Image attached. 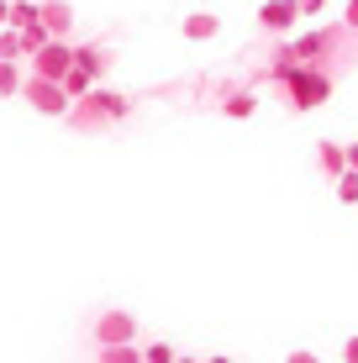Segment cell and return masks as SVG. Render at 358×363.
I'll return each mask as SVG.
<instances>
[{
  "mask_svg": "<svg viewBox=\"0 0 358 363\" xmlns=\"http://www.w3.org/2000/svg\"><path fill=\"white\" fill-rule=\"evenodd\" d=\"M285 90H290V106L295 111H316V106H327V100H332V79L322 69H295V74H285Z\"/></svg>",
  "mask_w": 358,
  "mask_h": 363,
  "instance_id": "obj_1",
  "label": "cell"
},
{
  "mask_svg": "<svg viewBox=\"0 0 358 363\" xmlns=\"http://www.w3.org/2000/svg\"><path fill=\"white\" fill-rule=\"evenodd\" d=\"M132 337H138L132 311H101L95 316V342L101 347H132Z\"/></svg>",
  "mask_w": 358,
  "mask_h": 363,
  "instance_id": "obj_2",
  "label": "cell"
},
{
  "mask_svg": "<svg viewBox=\"0 0 358 363\" xmlns=\"http://www.w3.org/2000/svg\"><path fill=\"white\" fill-rule=\"evenodd\" d=\"M74 69V48L69 43H47L43 53H32V79H47V84H64V74Z\"/></svg>",
  "mask_w": 358,
  "mask_h": 363,
  "instance_id": "obj_3",
  "label": "cell"
},
{
  "mask_svg": "<svg viewBox=\"0 0 358 363\" xmlns=\"http://www.w3.org/2000/svg\"><path fill=\"white\" fill-rule=\"evenodd\" d=\"M21 95L32 100L43 116H69V95H64V84H47V79H21Z\"/></svg>",
  "mask_w": 358,
  "mask_h": 363,
  "instance_id": "obj_4",
  "label": "cell"
},
{
  "mask_svg": "<svg viewBox=\"0 0 358 363\" xmlns=\"http://www.w3.org/2000/svg\"><path fill=\"white\" fill-rule=\"evenodd\" d=\"M37 27L53 37V43H69V32H74V11H69V0H37Z\"/></svg>",
  "mask_w": 358,
  "mask_h": 363,
  "instance_id": "obj_5",
  "label": "cell"
},
{
  "mask_svg": "<svg viewBox=\"0 0 358 363\" xmlns=\"http://www.w3.org/2000/svg\"><path fill=\"white\" fill-rule=\"evenodd\" d=\"M295 16H301L295 0H264V6H258V27H264V32H290Z\"/></svg>",
  "mask_w": 358,
  "mask_h": 363,
  "instance_id": "obj_6",
  "label": "cell"
},
{
  "mask_svg": "<svg viewBox=\"0 0 358 363\" xmlns=\"http://www.w3.org/2000/svg\"><path fill=\"white\" fill-rule=\"evenodd\" d=\"M327 48H332V32H306L301 43H290V53H295V64H301V69H322Z\"/></svg>",
  "mask_w": 358,
  "mask_h": 363,
  "instance_id": "obj_7",
  "label": "cell"
},
{
  "mask_svg": "<svg viewBox=\"0 0 358 363\" xmlns=\"http://www.w3.org/2000/svg\"><path fill=\"white\" fill-rule=\"evenodd\" d=\"M74 69H79V74H90V84L95 79H106V69H111V53H106V48H74Z\"/></svg>",
  "mask_w": 358,
  "mask_h": 363,
  "instance_id": "obj_8",
  "label": "cell"
},
{
  "mask_svg": "<svg viewBox=\"0 0 358 363\" xmlns=\"http://www.w3.org/2000/svg\"><path fill=\"white\" fill-rule=\"evenodd\" d=\"M190 43H211V37L221 32V16H211V11H195V16H184V27H179Z\"/></svg>",
  "mask_w": 358,
  "mask_h": 363,
  "instance_id": "obj_9",
  "label": "cell"
},
{
  "mask_svg": "<svg viewBox=\"0 0 358 363\" xmlns=\"http://www.w3.org/2000/svg\"><path fill=\"white\" fill-rule=\"evenodd\" d=\"M37 21V0H11L6 6V32H27Z\"/></svg>",
  "mask_w": 358,
  "mask_h": 363,
  "instance_id": "obj_10",
  "label": "cell"
},
{
  "mask_svg": "<svg viewBox=\"0 0 358 363\" xmlns=\"http://www.w3.org/2000/svg\"><path fill=\"white\" fill-rule=\"evenodd\" d=\"M316 164H322L327 179H337V174L348 169V164H342V143H322V147H316Z\"/></svg>",
  "mask_w": 358,
  "mask_h": 363,
  "instance_id": "obj_11",
  "label": "cell"
},
{
  "mask_svg": "<svg viewBox=\"0 0 358 363\" xmlns=\"http://www.w3.org/2000/svg\"><path fill=\"white\" fill-rule=\"evenodd\" d=\"M16 43H21V58H32V53H43V48L53 43V37H47V32H43V27H37V21H32L27 32H16Z\"/></svg>",
  "mask_w": 358,
  "mask_h": 363,
  "instance_id": "obj_12",
  "label": "cell"
},
{
  "mask_svg": "<svg viewBox=\"0 0 358 363\" xmlns=\"http://www.w3.org/2000/svg\"><path fill=\"white\" fill-rule=\"evenodd\" d=\"M221 111H227V116H232V121H242V116H253V111H258V95H248V90H242V95H232V100H221Z\"/></svg>",
  "mask_w": 358,
  "mask_h": 363,
  "instance_id": "obj_13",
  "label": "cell"
},
{
  "mask_svg": "<svg viewBox=\"0 0 358 363\" xmlns=\"http://www.w3.org/2000/svg\"><path fill=\"white\" fill-rule=\"evenodd\" d=\"M332 184H337V200H348V206H358V174H353V169H342V174H337Z\"/></svg>",
  "mask_w": 358,
  "mask_h": 363,
  "instance_id": "obj_14",
  "label": "cell"
},
{
  "mask_svg": "<svg viewBox=\"0 0 358 363\" xmlns=\"http://www.w3.org/2000/svg\"><path fill=\"white\" fill-rule=\"evenodd\" d=\"M0 64H21V43H16V32H6V27H0Z\"/></svg>",
  "mask_w": 358,
  "mask_h": 363,
  "instance_id": "obj_15",
  "label": "cell"
},
{
  "mask_svg": "<svg viewBox=\"0 0 358 363\" xmlns=\"http://www.w3.org/2000/svg\"><path fill=\"white\" fill-rule=\"evenodd\" d=\"M0 95H21V69L16 64H0Z\"/></svg>",
  "mask_w": 358,
  "mask_h": 363,
  "instance_id": "obj_16",
  "label": "cell"
},
{
  "mask_svg": "<svg viewBox=\"0 0 358 363\" xmlns=\"http://www.w3.org/2000/svg\"><path fill=\"white\" fill-rule=\"evenodd\" d=\"M101 363H142L138 347H101Z\"/></svg>",
  "mask_w": 358,
  "mask_h": 363,
  "instance_id": "obj_17",
  "label": "cell"
},
{
  "mask_svg": "<svg viewBox=\"0 0 358 363\" xmlns=\"http://www.w3.org/2000/svg\"><path fill=\"white\" fill-rule=\"evenodd\" d=\"M179 353H174V347H169V342H153V347H142V363H174Z\"/></svg>",
  "mask_w": 358,
  "mask_h": 363,
  "instance_id": "obj_18",
  "label": "cell"
},
{
  "mask_svg": "<svg viewBox=\"0 0 358 363\" xmlns=\"http://www.w3.org/2000/svg\"><path fill=\"white\" fill-rule=\"evenodd\" d=\"M295 11H301V16H322L327 0H295Z\"/></svg>",
  "mask_w": 358,
  "mask_h": 363,
  "instance_id": "obj_19",
  "label": "cell"
},
{
  "mask_svg": "<svg viewBox=\"0 0 358 363\" xmlns=\"http://www.w3.org/2000/svg\"><path fill=\"white\" fill-rule=\"evenodd\" d=\"M285 363H322V353H306V347H295V353H285Z\"/></svg>",
  "mask_w": 358,
  "mask_h": 363,
  "instance_id": "obj_20",
  "label": "cell"
},
{
  "mask_svg": "<svg viewBox=\"0 0 358 363\" xmlns=\"http://www.w3.org/2000/svg\"><path fill=\"white\" fill-rule=\"evenodd\" d=\"M337 363H358V337H348V342H342V358Z\"/></svg>",
  "mask_w": 358,
  "mask_h": 363,
  "instance_id": "obj_21",
  "label": "cell"
},
{
  "mask_svg": "<svg viewBox=\"0 0 358 363\" xmlns=\"http://www.w3.org/2000/svg\"><path fill=\"white\" fill-rule=\"evenodd\" d=\"M342 21H348V27L358 32V0H348V6H342Z\"/></svg>",
  "mask_w": 358,
  "mask_h": 363,
  "instance_id": "obj_22",
  "label": "cell"
},
{
  "mask_svg": "<svg viewBox=\"0 0 358 363\" xmlns=\"http://www.w3.org/2000/svg\"><path fill=\"white\" fill-rule=\"evenodd\" d=\"M342 164H348V169L358 174V143H348V147H342Z\"/></svg>",
  "mask_w": 358,
  "mask_h": 363,
  "instance_id": "obj_23",
  "label": "cell"
},
{
  "mask_svg": "<svg viewBox=\"0 0 358 363\" xmlns=\"http://www.w3.org/2000/svg\"><path fill=\"white\" fill-rule=\"evenodd\" d=\"M206 363H232V358H227V353H216V358H206Z\"/></svg>",
  "mask_w": 358,
  "mask_h": 363,
  "instance_id": "obj_24",
  "label": "cell"
},
{
  "mask_svg": "<svg viewBox=\"0 0 358 363\" xmlns=\"http://www.w3.org/2000/svg\"><path fill=\"white\" fill-rule=\"evenodd\" d=\"M6 6H11V0H0V27H6Z\"/></svg>",
  "mask_w": 358,
  "mask_h": 363,
  "instance_id": "obj_25",
  "label": "cell"
},
{
  "mask_svg": "<svg viewBox=\"0 0 358 363\" xmlns=\"http://www.w3.org/2000/svg\"><path fill=\"white\" fill-rule=\"evenodd\" d=\"M174 363H195V358H190V353H179V358H174Z\"/></svg>",
  "mask_w": 358,
  "mask_h": 363,
  "instance_id": "obj_26",
  "label": "cell"
}]
</instances>
